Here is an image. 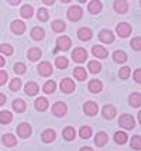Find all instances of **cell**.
Segmentation results:
<instances>
[{"label":"cell","mask_w":141,"mask_h":151,"mask_svg":"<svg viewBox=\"0 0 141 151\" xmlns=\"http://www.w3.org/2000/svg\"><path fill=\"white\" fill-rule=\"evenodd\" d=\"M119 126H120L121 129H126V130H133L135 126V120L134 117L131 116V114H121L120 119H119Z\"/></svg>","instance_id":"obj_1"},{"label":"cell","mask_w":141,"mask_h":151,"mask_svg":"<svg viewBox=\"0 0 141 151\" xmlns=\"http://www.w3.org/2000/svg\"><path fill=\"white\" fill-rule=\"evenodd\" d=\"M72 45V40L69 38L68 35H61L59 38L57 40V48H55V52L57 51H68Z\"/></svg>","instance_id":"obj_2"},{"label":"cell","mask_w":141,"mask_h":151,"mask_svg":"<svg viewBox=\"0 0 141 151\" xmlns=\"http://www.w3.org/2000/svg\"><path fill=\"white\" fill-rule=\"evenodd\" d=\"M67 16L71 21H79L83 16V10H82L81 6H71L68 9Z\"/></svg>","instance_id":"obj_3"},{"label":"cell","mask_w":141,"mask_h":151,"mask_svg":"<svg viewBox=\"0 0 141 151\" xmlns=\"http://www.w3.org/2000/svg\"><path fill=\"white\" fill-rule=\"evenodd\" d=\"M72 59H74L76 64H83L87 59L86 50H85V48H81V47L75 48L74 51H72Z\"/></svg>","instance_id":"obj_4"},{"label":"cell","mask_w":141,"mask_h":151,"mask_svg":"<svg viewBox=\"0 0 141 151\" xmlns=\"http://www.w3.org/2000/svg\"><path fill=\"white\" fill-rule=\"evenodd\" d=\"M52 113L57 117H64L68 113V106L65 102H55L52 106Z\"/></svg>","instance_id":"obj_5"},{"label":"cell","mask_w":141,"mask_h":151,"mask_svg":"<svg viewBox=\"0 0 141 151\" xmlns=\"http://www.w3.org/2000/svg\"><path fill=\"white\" fill-rule=\"evenodd\" d=\"M83 112L86 116H94V114H97L99 112V106L96 102H92V100H87L85 102V105H83Z\"/></svg>","instance_id":"obj_6"},{"label":"cell","mask_w":141,"mask_h":151,"mask_svg":"<svg viewBox=\"0 0 141 151\" xmlns=\"http://www.w3.org/2000/svg\"><path fill=\"white\" fill-rule=\"evenodd\" d=\"M131 26L128 24V23H119L117 24V27H116V31H117V34L120 35L121 38H127L128 35L131 34Z\"/></svg>","instance_id":"obj_7"},{"label":"cell","mask_w":141,"mask_h":151,"mask_svg":"<svg viewBox=\"0 0 141 151\" xmlns=\"http://www.w3.org/2000/svg\"><path fill=\"white\" fill-rule=\"evenodd\" d=\"M59 88L64 93H68V95H69V93H72L75 91V82L69 78H64L62 81H61Z\"/></svg>","instance_id":"obj_8"},{"label":"cell","mask_w":141,"mask_h":151,"mask_svg":"<svg viewBox=\"0 0 141 151\" xmlns=\"http://www.w3.org/2000/svg\"><path fill=\"white\" fill-rule=\"evenodd\" d=\"M31 126L28 124V123H20V124L17 126V134H19V137L21 138H28L31 136Z\"/></svg>","instance_id":"obj_9"},{"label":"cell","mask_w":141,"mask_h":151,"mask_svg":"<svg viewBox=\"0 0 141 151\" xmlns=\"http://www.w3.org/2000/svg\"><path fill=\"white\" fill-rule=\"evenodd\" d=\"M37 71H38V73H40L41 76H49L52 73V66H51L49 62L44 61V62H41L40 65H38Z\"/></svg>","instance_id":"obj_10"},{"label":"cell","mask_w":141,"mask_h":151,"mask_svg":"<svg viewBox=\"0 0 141 151\" xmlns=\"http://www.w3.org/2000/svg\"><path fill=\"white\" fill-rule=\"evenodd\" d=\"M99 40H100L102 42H104V44H112L114 41L113 31H110V30H102L100 33H99Z\"/></svg>","instance_id":"obj_11"},{"label":"cell","mask_w":141,"mask_h":151,"mask_svg":"<svg viewBox=\"0 0 141 151\" xmlns=\"http://www.w3.org/2000/svg\"><path fill=\"white\" fill-rule=\"evenodd\" d=\"M116 113H117V110H116V107L113 105H106L103 106V109H102L103 117L107 119V120H112L113 117H116Z\"/></svg>","instance_id":"obj_12"},{"label":"cell","mask_w":141,"mask_h":151,"mask_svg":"<svg viewBox=\"0 0 141 151\" xmlns=\"http://www.w3.org/2000/svg\"><path fill=\"white\" fill-rule=\"evenodd\" d=\"M113 7H114V12L116 13L124 14V13H127V10H128V3L126 0H116Z\"/></svg>","instance_id":"obj_13"},{"label":"cell","mask_w":141,"mask_h":151,"mask_svg":"<svg viewBox=\"0 0 141 151\" xmlns=\"http://www.w3.org/2000/svg\"><path fill=\"white\" fill-rule=\"evenodd\" d=\"M10 27H11V31L14 34H17V35H20V34H23L26 31V24L21 20H14Z\"/></svg>","instance_id":"obj_14"},{"label":"cell","mask_w":141,"mask_h":151,"mask_svg":"<svg viewBox=\"0 0 141 151\" xmlns=\"http://www.w3.org/2000/svg\"><path fill=\"white\" fill-rule=\"evenodd\" d=\"M92 52H93V55L96 57V58H100V59H104V58H107V50L104 48V47H102V45H94L93 48H92Z\"/></svg>","instance_id":"obj_15"},{"label":"cell","mask_w":141,"mask_h":151,"mask_svg":"<svg viewBox=\"0 0 141 151\" xmlns=\"http://www.w3.org/2000/svg\"><path fill=\"white\" fill-rule=\"evenodd\" d=\"M102 9H103V4H102L99 0H92L87 4V10H89V13H92V14H99L102 12Z\"/></svg>","instance_id":"obj_16"},{"label":"cell","mask_w":141,"mask_h":151,"mask_svg":"<svg viewBox=\"0 0 141 151\" xmlns=\"http://www.w3.org/2000/svg\"><path fill=\"white\" fill-rule=\"evenodd\" d=\"M87 88H89V91L92 93H99V92H102V89H103V83H102V81H99V79H92V81L89 82Z\"/></svg>","instance_id":"obj_17"},{"label":"cell","mask_w":141,"mask_h":151,"mask_svg":"<svg viewBox=\"0 0 141 151\" xmlns=\"http://www.w3.org/2000/svg\"><path fill=\"white\" fill-rule=\"evenodd\" d=\"M55 137H57V133H55V130H52V129H47V130H44L42 134H41V138H42L44 143H52L55 140Z\"/></svg>","instance_id":"obj_18"},{"label":"cell","mask_w":141,"mask_h":151,"mask_svg":"<svg viewBox=\"0 0 141 151\" xmlns=\"http://www.w3.org/2000/svg\"><path fill=\"white\" fill-rule=\"evenodd\" d=\"M45 37V31L42 27H33L31 30V38L35 40V41H41V40Z\"/></svg>","instance_id":"obj_19"},{"label":"cell","mask_w":141,"mask_h":151,"mask_svg":"<svg viewBox=\"0 0 141 151\" xmlns=\"http://www.w3.org/2000/svg\"><path fill=\"white\" fill-rule=\"evenodd\" d=\"M78 37L82 41H89V40L92 38V30L87 28V27H82V28L78 30Z\"/></svg>","instance_id":"obj_20"},{"label":"cell","mask_w":141,"mask_h":151,"mask_svg":"<svg viewBox=\"0 0 141 151\" xmlns=\"http://www.w3.org/2000/svg\"><path fill=\"white\" fill-rule=\"evenodd\" d=\"M1 140H3V144L6 145V147H16V145H17V138H16V136L10 134V133L4 134V136L1 137Z\"/></svg>","instance_id":"obj_21"},{"label":"cell","mask_w":141,"mask_h":151,"mask_svg":"<svg viewBox=\"0 0 141 151\" xmlns=\"http://www.w3.org/2000/svg\"><path fill=\"white\" fill-rule=\"evenodd\" d=\"M94 144L97 147H103V145L107 144V134L104 132H99L94 136Z\"/></svg>","instance_id":"obj_22"},{"label":"cell","mask_w":141,"mask_h":151,"mask_svg":"<svg viewBox=\"0 0 141 151\" xmlns=\"http://www.w3.org/2000/svg\"><path fill=\"white\" fill-rule=\"evenodd\" d=\"M127 140H128V136H127V133L124 132V130L114 133V141H116L119 145L126 144V143H127Z\"/></svg>","instance_id":"obj_23"},{"label":"cell","mask_w":141,"mask_h":151,"mask_svg":"<svg viewBox=\"0 0 141 151\" xmlns=\"http://www.w3.org/2000/svg\"><path fill=\"white\" fill-rule=\"evenodd\" d=\"M128 103H130V106H133V107H140L141 106V93L133 92L130 95V98H128Z\"/></svg>","instance_id":"obj_24"},{"label":"cell","mask_w":141,"mask_h":151,"mask_svg":"<svg viewBox=\"0 0 141 151\" xmlns=\"http://www.w3.org/2000/svg\"><path fill=\"white\" fill-rule=\"evenodd\" d=\"M11 106H13V110L17 113L26 112V109H27V105H26V102H24L23 99H16Z\"/></svg>","instance_id":"obj_25"},{"label":"cell","mask_w":141,"mask_h":151,"mask_svg":"<svg viewBox=\"0 0 141 151\" xmlns=\"http://www.w3.org/2000/svg\"><path fill=\"white\" fill-rule=\"evenodd\" d=\"M24 91H26V93L28 96H35L38 93V91H40V88H38V85L35 82H28L26 85V88H24Z\"/></svg>","instance_id":"obj_26"},{"label":"cell","mask_w":141,"mask_h":151,"mask_svg":"<svg viewBox=\"0 0 141 151\" xmlns=\"http://www.w3.org/2000/svg\"><path fill=\"white\" fill-rule=\"evenodd\" d=\"M87 76V72L85 68H82V66H76L74 69V78L76 81H85Z\"/></svg>","instance_id":"obj_27"},{"label":"cell","mask_w":141,"mask_h":151,"mask_svg":"<svg viewBox=\"0 0 141 151\" xmlns=\"http://www.w3.org/2000/svg\"><path fill=\"white\" fill-rule=\"evenodd\" d=\"M75 136H76V133H75V129L74 127H65L64 129V132H62V137H64V140H67V141H72L75 138Z\"/></svg>","instance_id":"obj_28"},{"label":"cell","mask_w":141,"mask_h":151,"mask_svg":"<svg viewBox=\"0 0 141 151\" xmlns=\"http://www.w3.org/2000/svg\"><path fill=\"white\" fill-rule=\"evenodd\" d=\"M35 109L38 110V112H45L48 109V100L45 98H38L35 100Z\"/></svg>","instance_id":"obj_29"},{"label":"cell","mask_w":141,"mask_h":151,"mask_svg":"<svg viewBox=\"0 0 141 151\" xmlns=\"http://www.w3.org/2000/svg\"><path fill=\"white\" fill-rule=\"evenodd\" d=\"M11 120H13L11 112H9V110L0 112V124H9V123H11Z\"/></svg>","instance_id":"obj_30"},{"label":"cell","mask_w":141,"mask_h":151,"mask_svg":"<svg viewBox=\"0 0 141 151\" xmlns=\"http://www.w3.org/2000/svg\"><path fill=\"white\" fill-rule=\"evenodd\" d=\"M42 91H44V93H47V95L54 93L55 91H57V82H55V81H48V82H45L44 86H42Z\"/></svg>","instance_id":"obj_31"},{"label":"cell","mask_w":141,"mask_h":151,"mask_svg":"<svg viewBox=\"0 0 141 151\" xmlns=\"http://www.w3.org/2000/svg\"><path fill=\"white\" fill-rule=\"evenodd\" d=\"M51 27H52V30H54L55 33H62V31L67 28V24H65L64 20H54Z\"/></svg>","instance_id":"obj_32"},{"label":"cell","mask_w":141,"mask_h":151,"mask_svg":"<svg viewBox=\"0 0 141 151\" xmlns=\"http://www.w3.org/2000/svg\"><path fill=\"white\" fill-rule=\"evenodd\" d=\"M20 14L24 17V19H31L34 14V9L33 6H30V4H24V6L20 9Z\"/></svg>","instance_id":"obj_33"},{"label":"cell","mask_w":141,"mask_h":151,"mask_svg":"<svg viewBox=\"0 0 141 151\" xmlns=\"http://www.w3.org/2000/svg\"><path fill=\"white\" fill-rule=\"evenodd\" d=\"M87 69H89L90 73H99L102 71V64L99 61H89Z\"/></svg>","instance_id":"obj_34"},{"label":"cell","mask_w":141,"mask_h":151,"mask_svg":"<svg viewBox=\"0 0 141 151\" xmlns=\"http://www.w3.org/2000/svg\"><path fill=\"white\" fill-rule=\"evenodd\" d=\"M27 57H28V59L33 61V62L38 61V59L41 58V50L40 48H31V50H28Z\"/></svg>","instance_id":"obj_35"},{"label":"cell","mask_w":141,"mask_h":151,"mask_svg":"<svg viewBox=\"0 0 141 151\" xmlns=\"http://www.w3.org/2000/svg\"><path fill=\"white\" fill-rule=\"evenodd\" d=\"M113 61L117 62V64H124L127 61V54L124 51H116L113 54Z\"/></svg>","instance_id":"obj_36"},{"label":"cell","mask_w":141,"mask_h":151,"mask_svg":"<svg viewBox=\"0 0 141 151\" xmlns=\"http://www.w3.org/2000/svg\"><path fill=\"white\" fill-rule=\"evenodd\" d=\"M92 127L90 126H82L81 129H79V136H81L82 138H90V136H92Z\"/></svg>","instance_id":"obj_37"},{"label":"cell","mask_w":141,"mask_h":151,"mask_svg":"<svg viewBox=\"0 0 141 151\" xmlns=\"http://www.w3.org/2000/svg\"><path fill=\"white\" fill-rule=\"evenodd\" d=\"M68 65H69V61L65 57H58L57 61H55V66L58 69H65V68H68Z\"/></svg>","instance_id":"obj_38"},{"label":"cell","mask_w":141,"mask_h":151,"mask_svg":"<svg viewBox=\"0 0 141 151\" xmlns=\"http://www.w3.org/2000/svg\"><path fill=\"white\" fill-rule=\"evenodd\" d=\"M37 17H38L40 21H47V20L49 19V13H48V10H45L44 7H41V9L37 10Z\"/></svg>","instance_id":"obj_39"},{"label":"cell","mask_w":141,"mask_h":151,"mask_svg":"<svg viewBox=\"0 0 141 151\" xmlns=\"http://www.w3.org/2000/svg\"><path fill=\"white\" fill-rule=\"evenodd\" d=\"M9 88H10V91H11V92H17V91H20L21 89V81L19 78L11 79V82H10Z\"/></svg>","instance_id":"obj_40"},{"label":"cell","mask_w":141,"mask_h":151,"mask_svg":"<svg viewBox=\"0 0 141 151\" xmlns=\"http://www.w3.org/2000/svg\"><path fill=\"white\" fill-rule=\"evenodd\" d=\"M130 147L133 150H141V137L140 136H134L130 141Z\"/></svg>","instance_id":"obj_41"},{"label":"cell","mask_w":141,"mask_h":151,"mask_svg":"<svg viewBox=\"0 0 141 151\" xmlns=\"http://www.w3.org/2000/svg\"><path fill=\"white\" fill-rule=\"evenodd\" d=\"M0 52L3 54V55H13L14 50L10 44H1L0 45Z\"/></svg>","instance_id":"obj_42"},{"label":"cell","mask_w":141,"mask_h":151,"mask_svg":"<svg viewBox=\"0 0 141 151\" xmlns=\"http://www.w3.org/2000/svg\"><path fill=\"white\" fill-rule=\"evenodd\" d=\"M27 71V66L24 65L23 62H17L16 65H14V72L17 73V75H24Z\"/></svg>","instance_id":"obj_43"},{"label":"cell","mask_w":141,"mask_h":151,"mask_svg":"<svg viewBox=\"0 0 141 151\" xmlns=\"http://www.w3.org/2000/svg\"><path fill=\"white\" fill-rule=\"evenodd\" d=\"M130 45H131V48L134 51H141V37H134V38L131 40Z\"/></svg>","instance_id":"obj_44"},{"label":"cell","mask_w":141,"mask_h":151,"mask_svg":"<svg viewBox=\"0 0 141 151\" xmlns=\"http://www.w3.org/2000/svg\"><path fill=\"white\" fill-rule=\"evenodd\" d=\"M130 72H131V69L128 68V66H123V68H120V71H119V76H120V79H128V76H130Z\"/></svg>","instance_id":"obj_45"},{"label":"cell","mask_w":141,"mask_h":151,"mask_svg":"<svg viewBox=\"0 0 141 151\" xmlns=\"http://www.w3.org/2000/svg\"><path fill=\"white\" fill-rule=\"evenodd\" d=\"M133 79H134V82L137 83H141V68L138 69H135L134 73H133Z\"/></svg>","instance_id":"obj_46"},{"label":"cell","mask_w":141,"mask_h":151,"mask_svg":"<svg viewBox=\"0 0 141 151\" xmlns=\"http://www.w3.org/2000/svg\"><path fill=\"white\" fill-rule=\"evenodd\" d=\"M7 82V72L6 71H0V86L4 85Z\"/></svg>","instance_id":"obj_47"},{"label":"cell","mask_w":141,"mask_h":151,"mask_svg":"<svg viewBox=\"0 0 141 151\" xmlns=\"http://www.w3.org/2000/svg\"><path fill=\"white\" fill-rule=\"evenodd\" d=\"M4 103H6V96L3 93H0V106H3Z\"/></svg>","instance_id":"obj_48"},{"label":"cell","mask_w":141,"mask_h":151,"mask_svg":"<svg viewBox=\"0 0 141 151\" xmlns=\"http://www.w3.org/2000/svg\"><path fill=\"white\" fill-rule=\"evenodd\" d=\"M7 1H9V3L11 4V6H16V4H20L21 0H7Z\"/></svg>","instance_id":"obj_49"},{"label":"cell","mask_w":141,"mask_h":151,"mask_svg":"<svg viewBox=\"0 0 141 151\" xmlns=\"http://www.w3.org/2000/svg\"><path fill=\"white\" fill-rule=\"evenodd\" d=\"M55 0H42V3L44 4H47V6H51V4H54Z\"/></svg>","instance_id":"obj_50"},{"label":"cell","mask_w":141,"mask_h":151,"mask_svg":"<svg viewBox=\"0 0 141 151\" xmlns=\"http://www.w3.org/2000/svg\"><path fill=\"white\" fill-rule=\"evenodd\" d=\"M4 65H6V61H4L3 57H0V68H3Z\"/></svg>","instance_id":"obj_51"},{"label":"cell","mask_w":141,"mask_h":151,"mask_svg":"<svg viewBox=\"0 0 141 151\" xmlns=\"http://www.w3.org/2000/svg\"><path fill=\"white\" fill-rule=\"evenodd\" d=\"M79 151H93V148H90V147H82Z\"/></svg>","instance_id":"obj_52"},{"label":"cell","mask_w":141,"mask_h":151,"mask_svg":"<svg viewBox=\"0 0 141 151\" xmlns=\"http://www.w3.org/2000/svg\"><path fill=\"white\" fill-rule=\"evenodd\" d=\"M137 117H138V123H140V124H141V110H140V112H138V116H137Z\"/></svg>","instance_id":"obj_53"},{"label":"cell","mask_w":141,"mask_h":151,"mask_svg":"<svg viewBox=\"0 0 141 151\" xmlns=\"http://www.w3.org/2000/svg\"><path fill=\"white\" fill-rule=\"evenodd\" d=\"M61 1H62V3H69L71 0H61Z\"/></svg>","instance_id":"obj_54"},{"label":"cell","mask_w":141,"mask_h":151,"mask_svg":"<svg viewBox=\"0 0 141 151\" xmlns=\"http://www.w3.org/2000/svg\"><path fill=\"white\" fill-rule=\"evenodd\" d=\"M78 1H79V3H86L87 0H78Z\"/></svg>","instance_id":"obj_55"},{"label":"cell","mask_w":141,"mask_h":151,"mask_svg":"<svg viewBox=\"0 0 141 151\" xmlns=\"http://www.w3.org/2000/svg\"><path fill=\"white\" fill-rule=\"evenodd\" d=\"M140 4H141V1H140Z\"/></svg>","instance_id":"obj_56"}]
</instances>
